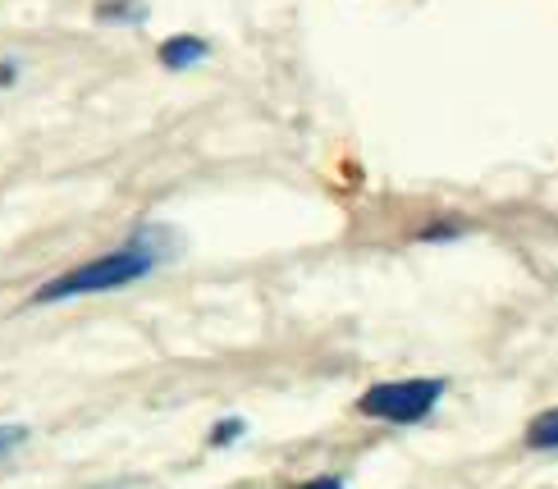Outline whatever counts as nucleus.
<instances>
[{
	"label": "nucleus",
	"mask_w": 558,
	"mask_h": 489,
	"mask_svg": "<svg viewBox=\"0 0 558 489\" xmlns=\"http://www.w3.org/2000/svg\"><path fill=\"white\" fill-rule=\"evenodd\" d=\"M166 252H170V247H160V229H143V234H137L129 247L106 252V256H97V261H83V266H74V270L56 274L51 284H41V289L33 293V302H37V307H51V302H69V297L129 289V284H137L143 274H151Z\"/></svg>",
	"instance_id": "1"
},
{
	"label": "nucleus",
	"mask_w": 558,
	"mask_h": 489,
	"mask_svg": "<svg viewBox=\"0 0 558 489\" xmlns=\"http://www.w3.org/2000/svg\"><path fill=\"white\" fill-rule=\"evenodd\" d=\"M445 380L430 376V380H389V384H371L357 412L362 416H376V421H393V426H416L435 412V403L445 399Z\"/></svg>",
	"instance_id": "2"
},
{
	"label": "nucleus",
	"mask_w": 558,
	"mask_h": 489,
	"mask_svg": "<svg viewBox=\"0 0 558 489\" xmlns=\"http://www.w3.org/2000/svg\"><path fill=\"white\" fill-rule=\"evenodd\" d=\"M197 60H206V41L202 37H170L166 46H160V64L166 69H189Z\"/></svg>",
	"instance_id": "3"
},
{
	"label": "nucleus",
	"mask_w": 558,
	"mask_h": 489,
	"mask_svg": "<svg viewBox=\"0 0 558 489\" xmlns=\"http://www.w3.org/2000/svg\"><path fill=\"white\" fill-rule=\"evenodd\" d=\"M526 444L541 449V453H554V449H558V407H554V412H541L536 421H531Z\"/></svg>",
	"instance_id": "4"
},
{
	"label": "nucleus",
	"mask_w": 558,
	"mask_h": 489,
	"mask_svg": "<svg viewBox=\"0 0 558 489\" xmlns=\"http://www.w3.org/2000/svg\"><path fill=\"white\" fill-rule=\"evenodd\" d=\"M143 14H147V10L137 5V0H106V5H97V19H101V23H110V19H133V23H137Z\"/></svg>",
	"instance_id": "5"
},
{
	"label": "nucleus",
	"mask_w": 558,
	"mask_h": 489,
	"mask_svg": "<svg viewBox=\"0 0 558 489\" xmlns=\"http://www.w3.org/2000/svg\"><path fill=\"white\" fill-rule=\"evenodd\" d=\"M28 444V426H0V462H5L14 449Z\"/></svg>",
	"instance_id": "6"
},
{
	"label": "nucleus",
	"mask_w": 558,
	"mask_h": 489,
	"mask_svg": "<svg viewBox=\"0 0 558 489\" xmlns=\"http://www.w3.org/2000/svg\"><path fill=\"white\" fill-rule=\"evenodd\" d=\"M243 435V421H220L216 435H211V444H229V439H239Z\"/></svg>",
	"instance_id": "7"
},
{
	"label": "nucleus",
	"mask_w": 558,
	"mask_h": 489,
	"mask_svg": "<svg viewBox=\"0 0 558 489\" xmlns=\"http://www.w3.org/2000/svg\"><path fill=\"white\" fill-rule=\"evenodd\" d=\"M293 489H343V480H335V476H316V480H302V485H293Z\"/></svg>",
	"instance_id": "8"
}]
</instances>
